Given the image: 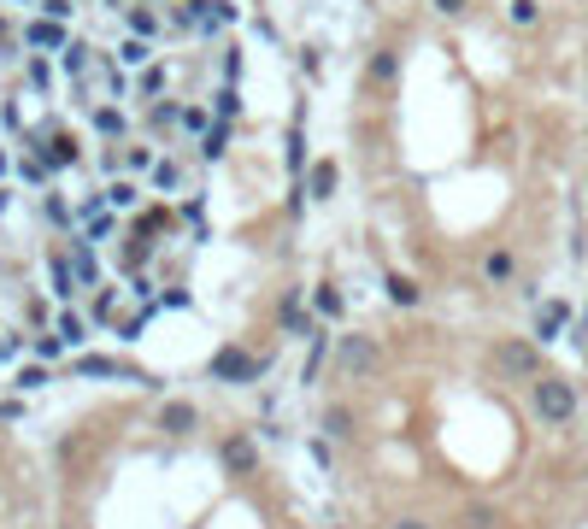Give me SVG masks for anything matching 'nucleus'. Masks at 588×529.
Here are the masks:
<instances>
[{"mask_svg":"<svg viewBox=\"0 0 588 529\" xmlns=\"http://www.w3.org/2000/svg\"><path fill=\"white\" fill-rule=\"evenodd\" d=\"M571 335H576V341H583V348H588V306H583V312H576V323H571Z\"/></svg>","mask_w":588,"mask_h":529,"instance_id":"obj_28","label":"nucleus"},{"mask_svg":"<svg viewBox=\"0 0 588 529\" xmlns=\"http://www.w3.org/2000/svg\"><path fill=\"white\" fill-rule=\"evenodd\" d=\"M382 289H389V300H394V306H418V282H412V277H400V271H389V277H382Z\"/></svg>","mask_w":588,"mask_h":529,"instance_id":"obj_12","label":"nucleus"},{"mask_svg":"<svg viewBox=\"0 0 588 529\" xmlns=\"http://www.w3.org/2000/svg\"><path fill=\"white\" fill-rule=\"evenodd\" d=\"M177 182H182L177 159H159V165H154V189H177Z\"/></svg>","mask_w":588,"mask_h":529,"instance_id":"obj_19","label":"nucleus"},{"mask_svg":"<svg viewBox=\"0 0 588 529\" xmlns=\"http://www.w3.org/2000/svg\"><path fill=\"white\" fill-rule=\"evenodd\" d=\"M277 323L289 335H300V330H312V318H307V300H300V294H289V300H282L277 306Z\"/></svg>","mask_w":588,"mask_h":529,"instance_id":"obj_11","label":"nucleus"},{"mask_svg":"<svg viewBox=\"0 0 588 529\" xmlns=\"http://www.w3.org/2000/svg\"><path fill=\"white\" fill-rule=\"evenodd\" d=\"M494 365H500L506 376H530L535 382V376H542V341H535V335L530 341H518V335H512V341H494Z\"/></svg>","mask_w":588,"mask_h":529,"instance_id":"obj_2","label":"nucleus"},{"mask_svg":"<svg viewBox=\"0 0 588 529\" xmlns=\"http://www.w3.org/2000/svg\"><path fill=\"white\" fill-rule=\"evenodd\" d=\"M330 195H336V165L318 159V165H312V200H330Z\"/></svg>","mask_w":588,"mask_h":529,"instance_id":"obj_14","label":"nucleus"},{"mask_svg":"<svg viewBox=\"0 0 588 529\" xmlns=\"http://www.w3.org/2000/svg\"><path fill=\"white\" fill-rule=\"evenodd\" d=\"M171 124H182V112H177V106H154V118H147V130H154V136H165Z\"/></svg>","mask_w":588,"mask_h":529,"instance_id":"obj_18","label":"nucleus"},{"mask_svg":"<svg viewBox=\"0 0 588 529\" xmlns=\"http://www.w3.org/2000/svg\"><path fill=\"white\" fill-rule=\"evenodd\" d=\"M571 323H576V318H571V306H565V300H542V306H535V341H542V348H553Z\"/></svg>","mask_w":588,"mask_h":529,"instance_id":"obj_4","label":"nucleus"},{"mask_svg":"<svg viewBox=\"0 0 588 529\" xmlns=\"http://www.w3.org/2000/svg\"><path fill=\"white\" fill-rule=\"evenodd\" d=\"M124 165H130V171H154V159H147V147H130Z\"/></svg>","mask_w":588,"mask_h":529,"instance_id":"obj_25","label":"nucleus"},{"mask_svg":"<svg viewBox=\"0 0 588 529\" xmlns=\"http://www.w3.org/2000/svg\"><path fill=\"white\" fill-rule=\"evenodd\" d=\"M435 13H465V0H435Z\"/></svg>","mask_w":588,"mask_h":529,"instance_id":"obj_30","label":"nucleus"},{"mask_svg":"<svg viewBox=\"0 0 588 529\" xmlns=\"http://www.w3.org/2000/svg\"><path fill=\"white\" fill-rule=\"evenodd\" d=\"M300 147H307V141H300V130H289V177H294V182L307 177V171H300Z\"/></svg>","mask_w":588,"mask_h":529,"instance_id":"obj_22","label":"nucleus"},{"mask_svg":"<svg viewBox=\"0 0 588 529\" xmlns=\"http://www.w3.org/2000/svg\"><path fill=\"white\" fill-rule=\"evenodd\" d=\"M224 465H230L236 476L259 471V441H253V435H230V441H224Z\"/></svg>","mask_w":588,"mask_h":529,"instance_id":"obj_6","label":"nucleus"},{"mask_svg":"<svg viewBox=\"0 0 588 529\" xmlns=\"http://www.w3.org/2000/svg\"><path fill=\"white\" fill-rule=\"evenodd\" d=\"M59 335H65V341H83V318H71V312H65V323H59Z\"/></svg>","mask_w":588,"mask_h":529,"instance_id":"obj_27","label":"nucleus"},{"mask_svg":"<svg viewBox=\"0 0 588 529\" xmlns=\"http://www.w3.org/2000/svg\"><path fill=\"white\" fill-rule=\"evenodd\" d=\"M336 359L348 365V371H377V341H371V335H348V341H341L336 348Z\"/></svg>","mask_w":588,"mask_h":529,"instance_id":"obj_5","label":"nucleus"},{"mask_svg":"<svg viewBox=\"0 0 588 529\" xmlns=\"http://www.w3.org/2000/svg\"><path fill=\"white\" fill-rule=\"evenodd\" d=\"M165 88V65H147L141 71V95H159Z\"/></svg>","mask_w":588,"mask_h":529,"instance_id":"obj_23","label":"nucleus"},{"mask_svg":"<svg viewBox=\"0 0 588 529\" xmlns=\"http://www.w3.org/2000/svg\"><path fill=\"white\" fill-rule=\"evenodd\" d=\"M483 277H489L494 289H506V282L518 277V253H512V248H494V253H483Z\"/></svg>","mask_w":588,"mask_h":529,"instance_id":"obj_8","label":"nucleus"},{"mask_svg":"<svg viewBox=\"0 0 588 529\" xmlns=\"http://www.w3.org/2000/svg\"><path fill=\"white\" fill-rule=\"evenodd\" d=\"M71 264H77V282H95L100 277V264H95V253H88V248H77V259H71Z\"/></svg>","mask_w":588,"mask_h":529,"instance_id":"obj_21","label":"nucleus"},{"mask_svg":"<svg viewBox=\"0 0 588 529\" xmlns=\"http://www.w3.org/2000/svg\"><path fill=\"white\" fill-rule=\"evenodd\" d=\"M312 306H318V318H341V289L336 282H318L312 289Z\"/></svg>","mask_w":588,"mask_h":529,"instance_id":"obj_13","label":"nucleus"},{"mask_svg":"<svg viewBox=\"0 0 588 529\" xmlns=\"http://www.w3.org/2000/svg\"><path fill=\"white\" fill-rule=\"evenodd\" d=\"M506 18H512L518 29H530L535 18H542V6H535V0H512V6H506Z\"/></svg>","mask_w":588,"mask_h":529,"instance_id":"obj_17","label":"nucleus"},{"mask_svg":"<svg viewBox=\"0 0 588 529\" xmlns=\"http://www.w3.org/2000/svg\"><path fill=\"white\" fill-rule=\"evenodd\" d=\"M530 406H535V418H542V424H571L576 418V389L565 382V376L542 371V376H535V389H530Z\"/></svg>","mask_w":588,"mask_h":529,"instance_id":"obj_1","label":"nucleus"},{"mask_svg":"<svg viewBox=\"0 0 588 529\" xmlns=\"http://www.w3.org/2000/svg\"><path fill=\"white\" fill-rule=\"evenodd\" d=\"M18 171H24V182H47V165H42V159H24Z\"/></svg>","mask_w":588,"mask_h":529,"instance_id":"obj_26","label":"nucleus"},{"mask_svg":"<svg viewBox=\"0 0 588 529\" xmlns=\"http://www.w3.org/2000/svg\"><path fill=\"white\" fill-rule=\"evenodd\" d=\"M95 130H100V136H124L130 124H124V112H118V106H100L95 112Z\"/></svg>","mask_w":588,"mask_h":529,"instance_id":"obj_15","label":"nucleus"},{"mask_svg":"<svg viewBox=\"0 0 588 529\" xmlns=\"http://www.w3.org/2000/svg\"><path fill=\"white\" fill-rule=\"evenodd\" d=\"M159 424H165V435H189V430H195V406H189V400H171L165 412H159Z\"/></svg>","mask_w":588,"mask_h":529,"instance_id":"obj_10","label":"nucleus"},{"mask_svg":"<svg viewBox=\"0 0 588 529\" xmlns=\"http://www.w3.org/2000/svg\"><path fill=\"white\" fill-rule=\"evenodd\" d=\"M365 77H371V88L400 83V54H394V47H377V54H371V65H365Z\"/></svg>","mask_w":588,"mask_h":529,"instance_id":"obj_9","label":"nucleus"},{"mask_svg":"<svg viewBox=\"0 0 588 529\" xmlns=\"http://www.w3.org/2000/svg\"><path fill=\"white\" fill-rule=\"evenodd\" d=\"M136 230H141V236H159V230H171V206L141 212V218H136Z\"/></svg>","mask_w":588,"mask_h":529,"instance_id":"obj_16","label":"nucleus"},{"mask_svg":"<svg viewBox=\"0 0 588 529\" xmlns=\"http://www.w3.org/2000/svg\"><path fill=\"white\" fill-rule=\"evenodd\" d=\"M271 359H253L248 348H218L212 353V376L218 382H253V376H265Z\"/></svg>","mask_w":588,"mask_h":529,"instance_id":"obj_3","label":"nucleus"},{"mask_svg":"<svg viewBox=\"0 0 588 529\" xmlns=\"http://www.w3.org/2000/svg\"><path fill=\"white\" fill-rule=\"evenodd\" d=\"M389 529H435V524H424V517H400V524H389Z\"/></svg>","mask_w":588,"mask_h":529,"instance_id":"obj_29","label":"nucleus"},{"mask_svg":"<svg viewBox=\"0 0 588 529\" xmlns=\"http://www.w3.org/2000/svg\"><path fill=\"white\" fill-rule=\"evenodd\" d=\"M29 47H36V54H65V24H59V18H36V24H29Z\"/></svg>","mask_w":588,"mask_h":529,"instance_id":"obj_7","label":"nucleus"},{"mask_svg":"<svg viewBox=\"0 0 588 529\" xmlns=\"http://www.w3.org/2000/svg\"><path fill=\"white\" fill-rule=\"evenodd\" d=\"M83 65H88V47H65V71H71V77H83Z\"/></svg>","mask_w":588,"mask_h":529,"instance_id":"obj_24","label":"nucleus"},{"mask_svg":"<svg viewBox=\"0 0 588 529\" xmlns=\"http://www.w3.org/2000/svg\"><path fill=\"white\" fill-rule=\"evenodd\" d=\"M130 29H136L141 42H147V36H159V18H154V13H141V6H136V13H130Z\"/></svg>","mask_w":588,"mask_h":529,"instance_id":"obj_20","label":"nucleus"}]
</instances>
